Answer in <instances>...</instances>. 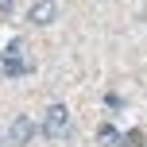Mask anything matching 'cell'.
<instances>
[{
	"instance_id": "cell-1",
	"label": "cell",
	"mask_w": 147,
	"mask_h": 147,
	"mask_svg": "<svg viewBox=\"0 0 147 147\" xmlns=\"http://www.w3.org/2000/svg\"><path fill=\"white\" fill-rule=\"evenodd\" d=\"M39 132H43L47 140H54V143L70 140V136H74V124H70V109H66V105H51V109L43 112V124H39Z\"/></svg>"
},
{
	"instance_id": "cell-2",
	"label": "cell",
	"mask_w": 147,
	"mask_h": 147,
	"mask_svg": "<svg viewBox=\"0 0 147 147\" xmlns=\"http://www.w3.org/2000/svg\"><path fill=\"white\" fill-rule=\"evenodd\" d=\"M31 70H35V66L23 58V43H12L8 54H4V74H8V78H23V74H31Z\"/></svg>"
},
{
	"instance_id": "cell-3",
	"label": "cell",
	"mask_w": 147,
	"mask_h": 147,
	"mask_svg": "<svg viewBox=\"0 0 147 147\" xmlns=\"http://www.w3.org/2000/svg\"><path fill=\"white\" fill-rule=\"evenodd\" d=\"M35 132H39V124L31 116H16L12 124H8V140H12L16 147H23V143H31L35 140Z\"/></svg>"
},
{
	"instance_id": "cell-4",
	"label": "cell",
	"mask_w": 147,
	"mask_h": 147,
	"mask_svg": "<svg viewBox=\"0 0 147 147\" xmlns=\"http://www.w3.org/2000/svg\"><path fill=\"white\" fill-rule=\"evenodd\" d=\"M27 20L35 23V27L54 23V20H58V0H35V4H31V12H27Z\"/></svg>"
},
{
	"instance_id": "cell-5",
	"label": "cell",
	"mask_w": 147,
	"mask_h": 147,
	"mask_svg": "<svg viewBox=\"0 0 147 147\" xmlns=\"http://www.w3.org/2000/svg\"><path fill=\"white\" fill-rule=\"evenodd\" d=\"M97 140H101V143H120V132L112 124H101V128H97Z\"/></svg>"
},
{
	"instance_id": "cell-6",
	"label": "cell",
	"mask_w": 147,
	"mask_h": 147,
	"mask_svg": "<svg viewBox=\"0 0 147 147\" xmlns=\"http://www.w3.org/2000/svg\"><path fill=\"white\" fill-rule=\"evenodd\" d=\"M120 147H143V132H128V136H120Z\"/></svg>"
},
{
	"instance_id": "cell-7",
	"label": "cell",
	"mask_w": 147,
	"mask_h": 147,
	"mask_svg": "<svg viewBox=\"0 0 147 147\" xmlns=\"http://www.w3.org/2000/svg\"><path fill=\"white\" fill-rule=\"evenodd\" d=\"M0 16H12V0H0Z\"/></svg>"
}]
</instances>
